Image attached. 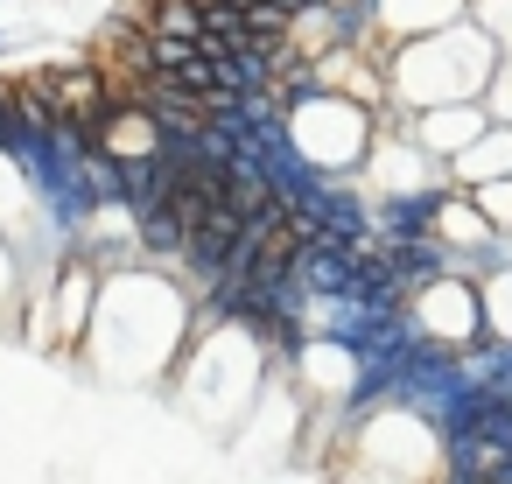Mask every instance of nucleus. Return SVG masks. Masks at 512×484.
Here are the masks:
<instances>
[{
  "mask_svg": "<svg viewBox=\"0 0 512 484\" xmlns=\"http://www.w3.org/2000/svg\"><path fill=\"white\" fill-rule=\"evenodd\" d=\"M0 50H8V29H0Z\"/></svg>",
  "mask_w": 512,
  "mask_h": 484,
  "instance_id": "a211bd4d",
  "label": "nucleus"
},
{
  "mask_svg": "<svg viewBox=\"0 0 512 484\" xmlns=\"http://www.w3.org/2000/svg\"><path fill=\"white\" fill-rule=\"evenodd\" d=\"M414 148H428L435 162H456L484 127H491V113L477 106V99H463V106H428V113H407V120H393Z\"/></svg>",
  "mask_w": 512,
  "mask_h": 484,
  "instance_id": "423d86ee",
  "label": "nucleus"
},
{
  "mask_svg": "<svg viewBox=\"0 0 512 484\" xmlns=\"http://www.w3.org/2000/svg\"><path fill=\"white\" fill-rule=\"evenodd\" d=\"M463 15H470V0H379V50L435 36V29L463 22Z\"/></svg>",
  "mask_w": 512,
  "mask_h": 484,
  "instance_id": "0eeeda50",
  "label": "nucleus"
},
{
  "mask_svg": "<svg viewBox=\"0 0 512 484\" xmlns=\"http://www.w3.org/2000/svg\"><path fill=\"white\" fill-rule=\"evenodd\" d=\"M190 351V288L162 267H134L99 281V309L85 330V358L106 379H169Z\"/></svg>",
  "mask_w": 512,
  "mask_h": 484,
  "instance_id": "f257e3e1",
  "label": "nucleus"
},
{
  "mask_svg": "<svg viewBox=\"0 0 512 484\" xmlns=\"http://www.w3.org/2000/svg\"><path fill=\"white\" fill-rule=\"evenodd\" d=\"M470 197H477V211H484L491 232H512V176H505V183H484V190H470Z\"/></svg>",
  "mask_w": 512,
  "mask_h": 484,
  "instance_id": "4468645a",
  "label": "nucleus"
},
{
  "mask_svg": "<svg viewBox=\"0 0 512 484\" xmlns=\"http://www.w3.org/2000/svg\"><path fill=\"white\" fill-rule=\"evenodd\" d=\"M484 323H491L498 337H512V267H505L498 281H484Z\"/></svg>",
  "mask_w": 512,
  "mask_h": 484,
  "instance_id": "2eb2a0df",
  "label": "nucleus"
},
{
  "mask_svg": "<svg viewBox=\"0 0 512 484\" xmlns=\"http://www.w3.org/2000/svg\"><path fill=\"white\" fill-rule=\"evenodd\" d=\"M379 50V43H372ZM386 57V99H393V120L407 113H428V106H463V99H484L491 71H498V43L463 15L435 36H414V43H393L379 50Z\"/></svg>",
  "mask_w": 512,
  "mask_h": 484,
  "instance_id": "f03ea898",
  "label": "nucleus"
},
{
  "mask_svg": "<svg viewBox=\"0 0 512 484\" xmlns=\"http://www.w3.org/2000/svg\"><path fill=\"white\" fill-rule=\"evenodd\" d=\"M197 8H218V0H197Z\"/></svg>",
  "mask_w": 512,
  "mask_h": 484,
  "instance_id": "6ab92c4d",
  "label": "nucleus"
},
{
  "mask_svg": "<svg viewBox=\"0 0 512 484\" xmlns=\"http://www.w3.org/2000/svg\"><path fill=\"white\" fill-rule=\"evenodd\" d=\"M505 176H512V127L491 120V127L449 162V183H456V190H484V183H505Z\"/></svg>",
  "mask_w": 512,
  "mask_h": 484,
  "instance_id": "1a4fd4ad",
  "label": "nucleus"
},
{
  "mask_svg": "<svg viewBox=\"0 0 512 484\" xmlns=\"http://www.w3.org/2000/svg\"><path fill=\"white\" fill-rule=\"evenodd\" d=\"M470 22L498 43V57H512V0H470Z\"/></svg>",
  "mask_w": 512,
  "mask_h": 484,
  "instance_id": "ddd939ff",
  "label": "nucleus"
},
{
  "mask_svg": "<svg viewBox=\"0 0 512 484\" xmlns=\"http://www.w3.org/2000/svg\"><path fill=\"white\" fill-rule=\"evenodd\" d=\"M407 316L421 323L428 344H449V351H470V344L491 330V323H484V288L463 281V274H442V281H428L421 295H407Z\"/></svg>",
  "mask_w": 512,
  "mask_h": 484,
  "instance_id": "20e7f679",
  "label": "nucleus"
},
{
  "mask_svg": "<svg viewBox=\"0 0 512 484\" xmlns=\"http://www.w3.org/2000/svg\"><path fill=\"white\" fill-rule=\"evenodd\" d=\"M491 120H505L512 127V57H498V71H491V85H484V99H477Z\"/></svg>",
  "mask_w": 512,
  "mask_h": 484,
  "instance_id": "dca6fc26",
  "label": "nucleus"
},
{
  "mask_svg": "<svg viewBox=\"0 0 512 484\" xmlns=\"http://www.w3.org/2000/svg\"><path fill=\"white\" fill-rule=\"evenodd\" d=\"M0 148H8V78H0Z\"/></svg>",
  "mask_w": 512,
  "mask_h": 484,
  "instance_id": "f3484780",
  "label": "nucleus"
},
{
  "mask_svg": "<svg viewBox=\"0 0 512 484\" xmlns=\"http://www.w3.org/2000/svg\"><path fill=\"white\" fill-rule=\"evenodd\" d=\"M323 43L330 50H372L379 43V0H330L323 8Z\"/></svg>",
  "mask_w": 512,
  "mask_h": 484,
  "instance_id": "9b49d317",
  "label": "nucleus"
},
{
  "mask_svg": "<svg viewBox=\"0 0 512 484\" xmlns=\"http://www.w3.org/2000/svg\"><path fill=\"white\" fill-rule=\"evenodd\" d=\"M134 22L148 36H176V43H197L204 36V8H197V0H141Z\"/></svg>",
  "mask_w": 512,
  "mask_h": 484,
  "instance_id": "f8f14e48",
  "label": "nucleus"
},
{
  "mask_svg": "<svg viewBox=\"0 0 512 484\" xmlns=\"http://www.w3.org/2000/svg\"><path fill=\"white\" fill-rule=\"evenodd\" d=\"M379 260L393 267V281L407 288V295H421L428 281H442V274H456V253L428 232V239H379Z\"/></svg>",
  "mask_w": 512,
  "mask_h": 484,
  "instance_id": "6e6552de",
  "label": "nucleus"
},
{
  "mask_svg": "<svg viewBox=\"0 0 512 484\" xmlns=\"http://www.w3.org/2000/svg\"><path fill=\"white\" fill-rule=\"evenodd\" d=\"M372 197H407V190H456L449 183V162H435L428 148H414L400 127H379L372 155H365V176H358Z\"/></svg>",
  "mask_w": 512,
  "mask_h": 484,
  "instance_id": "39448f33",
  "label": "nucleus"
},
{
  "mask_svg": "<svg viewBox=\"0 0 512 484\" xmlns=\"http://www.w3.org/2000/svg\"><path fill=\"white\" fill-rule=\"evenodd\" d=\"M288 134H295V148H302L309 169H323L330 183H358V176H365V155H372V141H379V120H372L358 99L323 92V99H309V106L288 113Z\"/></svg>",
  "mask_w": 512,
  "mask_h": 484,
  "instance_id": "7ed1b4c3",
  "label": "nucleus"
},
{
  "mask_svg": "<svg viewBox=\"0 0 512 484\" xmlns=\"http://www.w3.org/2000/svg\"><path fill=\"white\" fill-rule=\"evenodd\" d=\"M449 190H407V197H372V232L379 239H428L435 211Z\"/></svg>",
  "mask_w": 512,
  "mask_h": 484,
  "instance_id": "9d476101",
  "label": "nucleus"
}]
</instances>
